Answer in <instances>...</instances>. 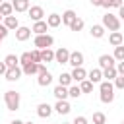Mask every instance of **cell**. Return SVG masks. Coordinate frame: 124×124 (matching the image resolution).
Returning a JSON list of instances; mask_svg holds the SVG:
<instances>
[{
    "label": "cell",
    "mask_w": 124,
    "mask_h": 124,
    "mask_svg": "<svg viewBox=\"0 0 124 124\" xmlns=\"http://www.w3.org/2000/svg\"><path fill=\"white\" fill-rule=\"evenodd\" d=\"M99 91H101V103H112L114 101V85L112 81H101L99 83Z\"/></svg>",
    "instance_id": "1"
},
{
    "label": "cell",
    "mask_w": 124,
    "mask_h": 124,
    "mask_svg": "<svg viewBox=\"0 0 124 124\" xmlns=\"http://www.w3.org/2000/svg\"><path fill=\"white\" fill-rule=\"evenodd\" d=\"M4 103H6L8 110H17V108H19V105H21V95H19L17 91L10 89V91H6V93H4Z\"/></svg>",
    "instance_id": "2"
},
{
    "label": "cell",
    "mask_w": 124,
    "mask_h": 124,
    "mask_svg": "<svg viewBox=\"0 0 124 124\" xmlns=\"http://www.w3.org/2000/svg\"><path fill=\"white\" fill-rule=\"evenodd\" d=\"M101 25H103L105 29H108V31H118V29H120V19H118V16L107 12V14L103 16V23H101Z\"/></svg>",
    "instance_id": "3"
},
{
    "label": "cell",
    "mask_w": 124,
    "mask_h": 124,
    "mask_svg": "<svg viewBox=\"0 0 124 124\" xmlns=\"http://www.w3.org/2000/svg\"><path fill=\"white\" fill-rule=\"evenodd\" d=\"M52 43H54V39H52V35H48V33H45V35H35V41H33L35 48H39V50L50 48Z\"/></svg>",
    "instance_id": "4"
},
{
    "label": "cell",
    "mask_w": 124,
    "mask_h": 124,
    "mask_svg": "<svg viewBox=\"0 0 124 124\" xmlns=\"http://www.w3.org/2000/svg\"><path fill=\"white\" fill-rule=\"evenodd\" d=\"M68 58H70V50L66 46H60L58 50H54V62L58 64H68Z\"/></svg>",
    "instance_id": "5"
},
{
    "label": "cell",
    "mask_w": 124,
    "mask_h": 124,
    "mask_svg": "<svg viewBox=\"0 0 124 124\" xmlns=\"http://www.w3.org/2000/svg\"><path fill=\"white\" fill-rule=\"evenodd\" d=\"M27 16H29V19H33V21H41L43 16H45V10H43L41 6H29Z\"/></svg>",
    "instance_id": "6"
},
{
    "label": "cell",
    "mask_w": 124,
    "mask_h": 124,
    "mask_svg": "<svg viewBox=\"0 0 124 124\" xmlns=\"http://www.w3.org/2000/svg\"><path fill=\"white\" fill-rule=\"evenodd\" d=\"M116 66V60L112 58V54H101L99 56V68L105 70V68H112Z\"/></svg>",
    "instance_id": "7"
},
{
    "label": "cell",
    "mask_w": 124,
    "mask_h": 124,
    "mask_svg": "<svg viewBox=\"0 0 124 124\" xmlns=\"http://www.w3.org/2000/svg\"><path fill=\"white\" fill-rule=\"evenodd\" d=\"M68 64H72L74 68H79V66H83V54H81L79 50H74V52H70Z\"/></svg>",
    "instance_id": "8"
},
{
    "label": "cell",
    "mask_w": 124,
    "mask_h": 124,
    "mask_svg": "<svg viewBox=\"0 0 124 124\" xmlns=\"http://www.w3.org/2000/svg\"><path fill=\"white\" fill-rule=\"evenodd\" d=\"M37 76H39V78H37V83H39L41 87L50 85V81H52V74H50L48 70H43V72H39Z\"/></svg>",
    "instance_id": "9"
},
{
    "label": "cell",
    "mask_w": 124,
    "mask_h": 124,
    "mask_svg": "<svg viewBox=\"0 0 124 124\" xmlns=\"http://www.w3.org/2000/svg\"><path fill=\"white\" fill-rule=\"evenodd\" d=\"M29 37H31V29H29V27H25V25H19V27L16 29V39H17L19 43L27 41Z\"/></svg>",
    "instance_id": "10"
},
{
    "label": "cell",
    "mask_w": 124,
    "mask_h": 124,
    "mask_svg": "<svg viewBox=\"0 0 124 124\" xmlns=\"http://www.w3.org/2000/svg\"><path fill=\"white\" fill-rule=\"evenodd\" d=\"M21 74H23V72H21V68H19V66H16V68H8L4 76H6V79H8V81H17V79L21 78Z\"/></svg>",
    "instance_id": "11"
},
{
    "label": "cell",
    "mask_w": 124,
    "mask_h": 124,
    "mask_svg": "<svg viewBox=\"0 0 124 124\" xmlns=\"http://www.w3.org/2000/svg\"><path fill=\"white\" fill-rule=\"evenodd\" d=\"M87 79H89L93 85H95V83H101V81H103V70H101V68H93V70L87 74Z\"/></svg>",
    "instance_id": "12"
},
{
    "label": "cell",
    "mask_w": 124,
    "mask_h": 124,
    "mask_svg": "<svg viewBox=\"0 0 124 124\" xmlns=\"http://www.w3.org/2000/svg\"><path fill=\"white\" fill-rule=\"evenodd\" d=\"M46 29H48L46 21H45V19H41V21H35V23H33L31 33H35V35H45V33H46Z\"/></svg>",
    "instance_id": "13"
},
{
    "label": "cell",
    "mask_w": 124,
    "mask_h": 124,
    "mask_svg": "<svg viewBox=\"0 0 124 124\" xmlns=\"http://www.w3.org/2000/svg\"><path fill=\"white\" fill-rule=\"evenodd\" d=\"M70 76H72V79H74V81H78V83H79V81H83V79H87V72L83 70V66H79V68H74Z\"/></svg>",
    "instance_id": "14"
},
{
    "label": "cell",
    "mask_w": 124,
    "mask_h": 124,
    "mask_svg": "<svg viewBox=\"0 0 124 124\" xmlns=\"http://www.w3.org/2000/svg\"><path fill=\"white\" fill-rule=\"evenodd\" d=\"M4 25H6V29L8 31H16L17 27H19V21H17V17L16 16H8V17H4V21H2Z\"/></svg>",
    "instance_id": "15"
},
{
    "label": "cell",
    "mask_w": 124,
    "mask_h": 124,
    "mask_svg": "<svg viewBox=\"0 0 124 124\" xmlns=\"http://www.w3.org/2000/svg\"><path fill=\"white\" fill-rule=\"evenodd\" d=\"M108 43H110L112 46H120V45L124 43V35H122L120 31H112V33L108 35Z\"/></svg>",
    "instance_id": "16"
},
{
    "label": "cell",
    "mask_w": 124,
    "mask_h": 124,
    "mask_svg": "<svg viewBox=\"0 0 124 124\" xmlns=\"http://www.w3.org/2000/svg\"><path fill=\"white\" fill-rule=\"evenodd\" d=\"M58 114H68L70 110H72V107H70V103L68 101H56V105L52 107Z\"/></svg>",
    "instance_id": "17"
},
{
    "label": "cell",
    "mask_w": 124,
    "mask_h": 124,
    "mask_svg": "<svg viewBox=\"0 0 124 124\" xmlns=\"http://www.w3.org/2000/svg\"><path fill=\"white\" fill-rule=\"evenodd\" d=\"M37 114H39L41 118H48V116L52 114V107H50L48 103H41V105L37 107Z\"/></svg>",
    "instance_id": "18"
},
{
    "label": "cell",
    "mask_w": 124,
    "mask_h": 124,
    "mask_svg": "<svg viewBox=\"0 0 124 124\" xmlns=\"http://www.w3.org/2000/svg\"><path fill=\"white\" fill-rule=\"evenodd\" d=\"M60 17H62V23H64V25H68V27H70V25H72V23H74V19H76V17H78V14H76V12H74V10H66V12H64V14H62V16H60Z\"/></svg>",
    "instance_id": "19"
},
{
    "label": "cell",
    "mask_w": 124,
    "mask_h": 124,
    "mask_svg": "<svg viewBox=\"0 0 124 124\" xmlns=\"http://www.w3.org/2000/svg\"><path fill=\"white\" fill-rule=\"evenodd\" d=\"M52 95L56 97V101H66L68 99V87H62V85H56Z\"/></svg>",
    "instance_id": "20"
},
{
    "label": "cell",
    "mask_w": 124,
    "mask_h": 124,
    "mask_svg": "<svg viewBox=\"0 0 124 124\" xmlns=\"http://www.w3.org/2000/svg\"><path fill=\"white\" fill-rule=\"evenodd\" d=\"M12 6H14V12H27L29 10V0H12Z\"/></svg>",
    "instance_id": "21"
},
{
    "label": "cell",
    "mask_w": 124,
    "mask_h": 124,
    "mask_svg": "<svg viewBox=\"0 0 124 124\" xmlns=\"http://www.w3.org/2000/svg\"><path fill=\"white\" fill-rule=\"evenodd\" d=\"M21 72H23L25 76H33V74H39V64H35V62H29V64L21 66Z\"/></svg>",
    "instance_id": "22"
},
{
    "label": "cell",
    "mask_w": 124,
    "mask_h": 124,
    "mask_svg": "<svg viewBox=\"0 0 124 124\" xmlns=\"http://www.w3.org/2000/svg\"><path fill=\"white\" fill-rule=\"evenodd\" d=\"M60 23H62L60 14H50V16H46V25H48V27H58Z\"/></svg>",
    "instance_id": "23"
},
{
    "label": "cell",
    "mask_w": 124,
    "mask_h": 124,
    "mask_svg": "<svg viewBox=\"0 0 124 124\" xmlns=\"http://www.w3.org/2000/svg\"><path fill=\"white\" fill-rule=\"evenodd\" d=\"M4 64H6V68H16V66H19V56L8 54V56L4 58Z\"/></svg>",
    "instance_id": "24"
},
{
    "label": "cell",
    "mask_w": 124,
    "mask_h": 124,
    "mask_svg": "<svg viewBox=\"0 0 124 124\" xmlns=\"http://www.w3.org/2000/svg\"><path fill=\"white\" fill-rule=\"evenodd\" d=\"M72 76L70 74H66V72H62L60 76H58V85H62V87H70L72 85Z\"/></svg>",
    "instance_id": "25"
},
{
    "label": "cell",
    "mask_w": 124,
    "mask_h": 124,
    "mask_svg": "<svg viewBox=\"0 0 124 124\" xmlns=\"http://www.w3.org/2000/svg\"><path fill=\"white\" fill-rule=\"evenodd\" d=\"M89 33H91V37L101 39V37H105V27H103V25H91Z\"/></svg>",
    "instance_id": "26"
},
{
    "label": "cell",
    "mask_w": 124,
    "mask_h": 124,
    "mask_svg": "<svg viewBox=\"0 0 124 124\" xmlns=\"http://www.w3.org/2000/svg\"><path fill=\"white\" fill-rule=\"evenodd\" d=\"M41 62H54V50L43 48L41 50Z\"/></svg>",
    "instance_id": "27"
},
{
    "label": "cell",
    "mask_w": 124,
    "mask_h": 124,
    "mask_svg": "<svg viewBox=\"0 0 124 124\" xmlns=\"http://www.w3.org/2000/svg\"><path fill=\"white\" fill-rule=\"evenodd\" d=\"M0 14H2L4 17L12 16V14H14V6H12V2H2V4H0Z\"/></svg>",
    "instance_id": "28"
},
{
    "label": "cell",
    "mask_w": 124,
    "mask_h": 124,
    "mask_svg": "<svg viewBox=\"0 0 124 124\" xmlns=\"http://www.w3.org/2000/svg\"><path fill=\"white\" fill-rule=\"evenodd\" d=\"M116 76H118V72H116V68H114V66H112V68H105V70H103V78H107V81H112Z\"/></svg>",
    "instance_id": "29"
},
{
    "label": "cell",
    "mask_w": 124,
    "mask_h": 124,
    "mask_svg": "<svg viewBox=\"0 0 124 124\" xmlns=\"http://www.w3.org/2000/svg\"><path fill=\"white\" fill-rule=\"evenodd\" d=\"M79 89H81V93H91L93 91V83L89 79H83V81H79Z\"/></svg>",
    "instance_id": "30"
},
{
    "label": "cell",
    "mask_w": 124,
    "mask_h": 124,
    "mask_svg": "<svg viewBox=\"0 0 124 124\" xmlns=\"http://www.w3.org/2000/svg\"><path fill=\"white\" fill-rule=\"evenodd\" d=\"M81 95V89H79V85H70L68 87V97H72V99H78Z\"/></svg>",
    "instance_id": "31"
},
{
    "label": "cell",
    "mask_w": 124,
    "mask_h": 124,
    "mask_svg": "<svg viewBox=\"0 0 124 124\" xmlns=\"http://www.w3.org/2000/svg\"><path fill=\"white\" fill-rule=\"evenodd\" d=\"M93 124H107V114L105 112H93Z\"/></svg>",
    "instance_id": "32"
},
{
    "label": "cell",
    "mask_w": 124,
    "mask_h": 124,
    "mask_svg": "<svg viewBox=\"0 0 124 124\" xmlns=\"http://www.w3.org/2000/svg\"><path fill=\"white\" fill-rule=\"evenodd\" d=\"M112 58L116 60V62H122L124 60V46L120 45V46H114V54H112Z\"/></svg>",
    "instance_id": "33"
},
{
    "label": "cell",
    "mask_w": 124,
    "mask_h": 124,
    "mask_svg": "<svg viewBox=\"0 0 124 124\" xmlns=\"http://www.w3.org/2000/svg\"><path fill=\"white\" fill-rule=\"evenodd\" d=\"M83 25H85V23H83V19H81V17H76V19H74V23L70 25V29L78 33V31H81V29H83Z\"/></svg>",
    "instance_id": "34"
},
{
    "label": "cell",
    "mask_w": 124,
    "mask_h": 124,
    "mask_svg": "<svg viewBox=\"0 0 124 124\" xmlns=\"http://www.w3.org/2000/svg\"><path fill=\"white\" fill-rule=\"evenodd\" d=\"M31 60H33L35 64H41V50H39V48H33V50H31Z\"/></svg>",
    "instance_id": "35"
},
{
    "label": "cell",
    "mask_w": 124,
    "mask_h": 124,
    "mask_svg": "<svg viewBox=\"0 0 124 124\" xmlns=\"http://www.w3.org/2000/svg\"><path fill=\"white\" fill-rule=\"evenodd\" d=\"M29 62H33V60H31V52H23V54L19 56V64L25 66V64H29Z\"/></svg>",
    "instance_id": "36"
},
{
    "label": "cell",
    "mask_w": 124,
    "mask_h": 124,
    "mask_svg": "<svg viewBox=\"0 0 124 124\" xmlns=\"http://www.w3.org/2000/svg\"><path fill=\"white\" fill-rule=\"evenodd\" d=\"M112 85H114V89H124V76H116Z\"/></svg>",
    "instance_id": "37"
},
{
    "label": "cell",
    "mask_w": 124,
    "mask_h": 124,
    "mask_svg": "<svg viewBox=\"0 0 124 124\" xmlns=\"http://www.w3.org/2000/svg\"><path fill=\"white\" fill-rule=\"evenodd\" d=\"M8 33H10V31L6 29V25H4V23H0V41H4V39L8 37Z\"/></svg>",
    "instance_id": "38"
},
{
    "label": "cell",
    "mask_w": 124,
    "mask_h": 124,
    "mask_svg": "<svg viewBox=\"0 0 124 124\" xmlns=\"http://www.w3.org/2000/svg\"><path fill=\"white\" fill-rule=\"evenodd\" d=\"M114 68H116L118 76H124V60H122V62H116V66H114Z\"/></svg>",
    "instance_id": "39"
},
{
    "label": "cell",
    "mask_w": 124,
    "mask_h": 124,
    "mask_svg": "<svg viewBox=\"0 0 124 124\" xmlns=\"http://www.w3.org/2000/svg\"><path fill=\"white\" fill-rule=\"evenodd\" d=\"M72 124H87V118H85V116H76Z\"/></svg>",
    "instance_id": "40"
},
{
    "label": "cell",
    "mask_w": 124,
    "mask_h": 124,
    "mask_svg": "<svg viewBox=\"0 0 124 124\" xmlns=\"http://www.w3.org/2000/svg\"><path fill=\"white\" fill-rule=\"evenodd\" d=\"M122 4H124L122 0H110V8H120Z\"/></svg>",
    "instance_id": "41"
},
{
    "label": "cell",
    "mask_w": 124,
    "mask_h": 124,
    "mask_svg": "<svg viewBox=\"0 0 124 124\" xmlns=\"http://www.w3.org/2000/svg\"><path fill=\"white\" fill-rule=\"evenodd\" d=\"M118 19H122V21H124V4L118 8Z\"/></svg>",
    "instance_id": "42"
},
{
    "label": "cell",
    "mask_w": 124,
    "mask_h": 124,
    "mask_svg": "<svg viewBox=\"0 0 124 124\" xmlns=\"http://www.w3.org/2000/svg\"><path fill=\"white\" fill-rule=\"evenodd\" d=\"M6 70H8V68H6L4 60H2V62H0V76H4V74H6Z\"/></svg>",
    "instance_id": "43"
},
{
    "label": "cell",
    "mask_w": 124,
    "mask_h": 124,
    "mask_svg": "<svg viewBox=\"0 0 124 124\" xmlns=\"http://www.w3.org/2000/svg\"><path fill=\"white\" fill-rule=\"evenodd\" d=\"M91 4H93L95 8H99V6H103V0H91Z\"/></svg>",
    "instance_id": "44"
},
{
    "label": "cell",
    "mask_w": 124,
    "mask_h": 124,
    "mask_svg": "<svg viewBox=\"0 0 124 124\" xmlns=\"http://www.w3.org/2000/svg\"><path fill=\"white\" fill-rule=\"evenodd\" d=\"M103 8L108 10V8H110V0H103Z\"/></svg>",
    "instance_id": "45"
},
{
    "label": "cell",
    "mask_w": 124,
    "mask_h": 124,
    "mask_svg": "<svg viewBox=\"0 0 124 124\" xmlns=\"http://www.w3.org/2000/svg\"><path fill=\"white\" fill-rule=\"evenodd\" d=\"M10 124H25V122H23V120H17V118H16V120H12Z\"/></svg>",
    "instance_id": "46"
},
{
    "label": "cell",
    "mask_w": 124,
    "mask_h": 124,
    "mask_svg": "<svg viewBox=\"0 0 124 124\" xmlns=\"http://www.w3.org/2000/svg\"><path fill=\"white\" fill-rule=\"evenodd\" d=\"M2 19H4V16H2V14H0V23H2Z\"/></svg>",
    "instance_id": "47"
},
{
    "label": "cell",
    "mask_w": 124,
    "mask_h": 124,
    "mask_svg": "<svg viewBox=\"0 0 124 124\" xmlns=\"http://www.w3.org/2000/svg\"><path fill=\"white\" fill-rule=\"evenodd\" d=\"M25 124H33V122H25Z\"/></svg>",
    "instance_id": "48"
},
{
    "label": "cell",
    "mask_w": 124,
    "mask_h": 124,
    "mask_svg": "<svg viewBox=\"0 0 124 124\" xmlns=\"http://www.w3.org/2000/svg\"><path fill=\"white\" fill-rule=\"evenodd\" d=\"M62 124H70V122H62Z\"/></svg>",
    "instance_id": "49"
},
{
    "label": "cell",
    "mask_w": 124,
    "mask_h": 124,
    "mask_svg": "<svg viewBox=\"0 0 124 124\" xmlns=\"http://www.w3.org/2000/svg\"><path fill=\"white\" fill-rule=\"evenodd\" d=\"M2 2H4V0H0V4H2Z\"/></svg>",
    "instance_id": "50"
},
{
    "label": "cell",
    "mask_w": 124,
    "mask_h": 124,
    "mask_svg": "<svg viewBox=\"0 0 124 124\" xmlns=\"http://www.w3.org/2000/svg\"><path fill=\"white\" fill-rule=\"evenodd\" d=\"M122 124H124V120H122Z\"/></svg>",
    "instance_id": "51"
},
{
    "label": "cell",
    "mask_w": 124,
    "mask_h": 124,
    "mask_svg": "<svg viewBox=\"0 0 124 124\" xmlns=\"http://www.w3.org/2000/svg\"><path fill=\"white\" fill-rule=\"evenodd\" d=\"M0 43H2V41H0Z\"/></svg>",
    "instance_id": "52"
}]
</instances>
